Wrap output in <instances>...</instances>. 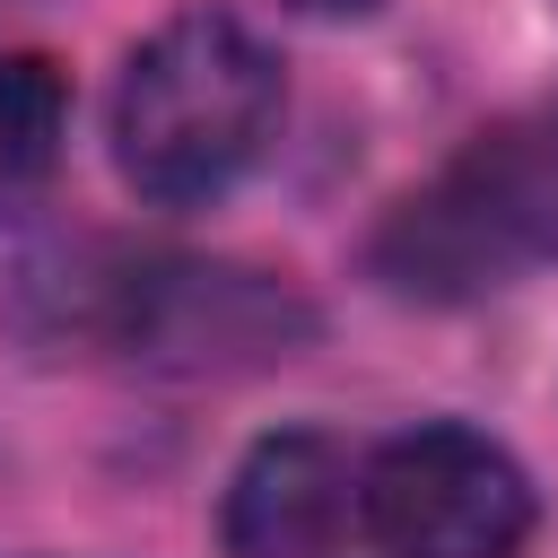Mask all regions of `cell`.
I'll use <instances>...</instances> for the list:
<instances>
[{"instance_id":"6da1fadb","label":"cell","mask_w":558,"mask_h":558,"mask_svg":"<svg viewBox=\"0 0 558 558\" xmlns=\"http://www.w3.org/2000/svg\"><path fill=\"white\" fill-rule=\"evenodd\" d=\"M279 122V61L235 9H174L113 87V166L157 209H201L244 183Z\"/></svg>"},{"instance_id":"7a4b0ae2","label":"cell","mask_w":558,"mask_h":558,"mask_svg":"<svg viewBox=\"0 0 558 558\" xmlns=\"http://www.w3.org/2000/svg\"><path fill=\"white\" fill-rule=\"evenodd\" d=\"M541 262H558V113L488 122L375 227V279L418 305L488 296Z\"/></svg>"},{"instance_id":"3957f363","label":"cell","mask_w":558,"mask_h":558,"mask_svg":"<svg viewBox=\"0 0 558 558\" xmlns=\"http://www.w3.org/2000/svg\"><path fill=\"white\" fill-rule=\"evenodd\" d=\"M541 497L506 445L462 418L401 427L357 471V532L384 558H523Z\"/></svg>"},{"instance_id":"277c9868","label":"cell","mask_w":558,"mask_h":558,"mask_svg":"<svg viewBox=\"0 0 558 558\" xmlns=\"http://www.w3.org/2000/svg\"><path fill=\"white\" fill-rule=\"evenodd\" d=\"M349 523H357V462L323 427L262 436L218 497L227 558H331Z\"/></svg>"},{"instance_id":"5b68a950","label":"cell","mask_w":558,"mask_h":558,"mask_svg":"<svg viewBox=\"0 0 558 558\" xmlns=\"http://www.w3.org/2000/svg\"><path fill=\"white\" fill-rule=\"evenodd\" d=\"M70 140V87L44 52H0V218L35 209Z\"/></svg>"},{"instance_id":"8992f818","label":"cell","mask_w":558,"mask_h":558,"mask_svg":"<svg viewBox=\"0 0 558 558\" xmlns=\"http://www.w3.org/2000/svg\"><path fill=\"white\" fill-rule=\"evenodd\" d=\"M279 9H296V17H375L384 0H279Z\"/></svg>"}]
</instances>
